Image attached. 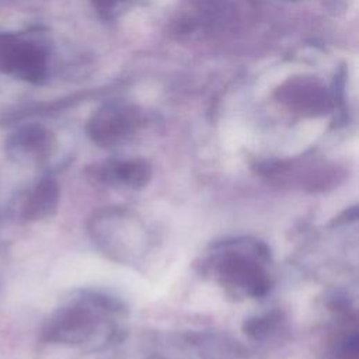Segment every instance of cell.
<instances>
[{
	"instance_id": "cell-1",
	"label": "cell",
	"mask_w": 359,
	"mask_h": 359,
	"mask_svg": "<svg viewBox=\"0 0 359 359\" xmlns=\"http://www.w3.org/2000/svg\"><path fill=\"white\" fill-rule=\"evenodd\" d=\"M269 248L259 240L233 238L212 244L202 272L234 299H257L268 293L272 279L266 271Z\"/></svg>"
},
{
	"instance_id": "cell-2",
	"label": "cell",
	"mask_w": 359,
	"mask_h": 359,
	"mask_svg": "<svg viewBox=\"0 0 359 359\" xmlns=\"http://www.w3.org/2000/svg\"><path fill=\"white\" fill-rule=\"evenodd\" d=\"M121 302L100 293H88L57 309L49 318L43 335L48 341L69 345L90 344L97 339L102 330L114 331L107 317L123 314Z\"/></svg>"
},
{
	"instance_id": "cell-3",
	"label": "cell",
	"mask_w": 359,
	"mask_h": 359,
	"mask_svg": "<svg viewBox=\"0 0 359 359\" xmlns=\"http://www.w3.org/2000/svg\"><path fill=\"white\" fill-rule=\"evenodd\" d=\"M87 227L100 251L119 264H137L150 248L146 224L126 208H100L88 219Z\"/></svg>"
},
{
	"instance_id": "cell-4",
	"label": "cell",
	"mask_w": 359,
	"mask_h": 359,
	"mask_svg": "<svg viewBox=\"0 0 359 359\" xmlns=\"http://www.w3.org/2000/svg\"><path fill=\"white\" fill-rule=\"evenodd\" d=\"M142 122L136 108L122 104H109L100 108L87 123L88 137L104 149L126 143Z\"/></svg>"
},
{
	"instance_id": "cell-5",
	"label": "cell",
	"mask_w": 359,
	"mask_h": 359,
	"mask_svg": "<svg viewBox=\"0 0 359 359\" xmlns=\"http://www.w3.org/2000/svg\"><path fill=\"white\" fill-rule=\"evenodd\" d=\"M87 178L95 185L143 189L153 178V168L144 158H109L87 168Z\"/></svg>"
},
{
	"instance_id": "cell-6",
	"label": "cell",
	"mask_w": 359,
	"mask_h": 359,
	"mask_svg": "<svg viewBox=\"0 0 359 359\" xmlns=\"http://www.w3.org/2000/svg\"><path fill=\"white\" fill-rule=\"evenodd\" d=\"M43 52L11 34H0V73L36 83L45 76Z\"/></svg>"
},
{
	"instance_id": "cell-7",
	"label": "cell",
	"mask_w": 359,
	"mask_h": 359,
	"mask_svg": "<svg viewBox=\"0 0 359 359\" xmlns=\"http://www.w3.org/2000/svg\"><path fill=\"white\" fill-rule=\"evenodd\" d=\"M279 97L289 108L307 115L324 114L331 105L325 90L318 83L306 79L287 83L280 90Z\"/></svg>"
},
{
	"instance_id": "cell-8",
	"label": "cell",
	"mask_w": 359,
	"mask_h": 359,
	"mask_svg": "<svg viewBox=\"0 0 359 359\" xmlns=\"http://www.w3.org/2000/svg\"><path fill=\"white\" fill-rule=\"evenodd\" d=\"M60 189L55 180L43 178L29 192L24 206L22 219L27 222H39L53 216L57 210Z\"/></svg>"
},
{
	"instance_id": "cell-9",
	"label": "cell",
	"mask_w": 359,
	"mask_h": 359,
	"mask_svg": "<svg viewBox=\"0 0 359 359\" xmlns=\"http://www.w3.org/2000/svg\"><path fill=\"white\" fill-rule=\"evenodd\" d=\"M283 320V313L280 310H271L247 317L241 324V330L248 338L254 341H264L279 330Z\"/></svg>"
},
{
	"instance_id": "cell-10",
	"label": "cell",
	"mask_w": 359,
	"mask_h": 359,
	"mask_svg": "<svg viewBox=\"0 0 359 359\" xmlns=\"http://www.w3.org/2000/svg\"><path fill=\"white\" fill-rule=\"evenodd\" d=\"M11 144L22 151L42 156L50 150L52 136L39 126H28L14 135Z\"/></svg>"
},
{
	"instance_id": "cell-11",
	"label": "cell",
	"mask_w": 359,
	"mask_h": 359,
	"mask_svg": "<svg viewBox=\"0 0 359 359\" xmlns=\"http://www.w3.org/2000/svg\"><path fill=\"white\" fill-rule=\"evenodd\" d=\"M337 359H358L359 358V338L358 331L353 327L348 332L342 334L334 348Z\"/></svg>"
},
{
	"instance_id": "cell-12",
	"label": "cell",
	"mask_w": 359,
	"mask_h": 359,
	"mask_svg": "<svg viewBox=\"0 0 359 359\" xmlns=\"http://www.w3.org/2000/svg\"><path fill=\"white\" fill-rule=\"evenodd\" d=\"M358 219V206L353 205L348 209H345L344 212H341L338 216H335L331 222H330V227H335V226H341V224H346L351 222H355Z\"/></svg>"
},
{
	"instance_id": "cell-13",
	"label": "cell",
	"mask_w": 359,
	"mask_h": 359,
	"mask_svg": "<svg viewBox=\"0 0 359 359\" xmlns=\"http://www.w3.org/2000/svg\"><path fill=\"white\" fill-rule=\"evenodd\" d=\"M125 0H93L94 6L101 14H111Z\"/></svg>"
}]
</instances>
